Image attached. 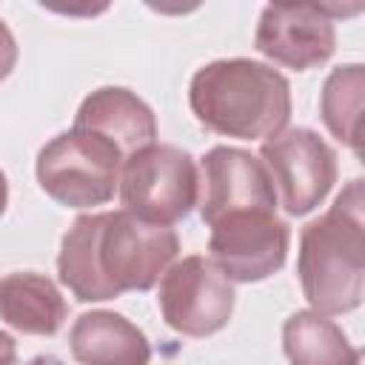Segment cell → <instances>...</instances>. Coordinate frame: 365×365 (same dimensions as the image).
<instances>
[{
	"label": "cell",
	"instance_id": "cell-1",
	"mask_svg": "<svg viewBox=\"0 0 365 365\" xmlns=\"http://www.w3.org/2000/svg\"><path fill=\"white\" fill-rule=\"evenodd\" d=\"M174 228L145 222L128 211L83 214L63 234L57 254L60 282L80 302L148 291L177 259Z\"/></svg>",
	"mask_w": 365,
	"mask_h": 365
},
{
	"label": "cell",
	"instance_id": "cell-2",
	"mask_svg": "<svg viewBox=\"0 0 365 365\" xmlns=\"http://www.w3.org/2000/svg\"><path fill=\"white\" fill-rule=\"evenodd\" d=\"M365 194L351 180L334 205L299 234L297 274L311 311L339 317L362 305L365 294Z\"/></svg>",
	"mask_w": 365,
	"mask_h": 365
},
{
	"label": "cell",
	"instance_id": "cell-3",
	"mask_svg": "<svg viewBox=\"0 0 365 365\" xmlns=\"http://www.w3.org/2000/svg\"><path fill=\"white\" fill-rule=\"evenodd\" d=\"M188 106L200 125L234 140H271L291 120L288 80L257 60L231 57L197 68Z\"/></svg>",
	"mask_w": 365,
	"mask_h": 365
},
{
	"label": "cell",
	"instance_id": "cell-4",
	"mask_svg": "<svg viewBox=\"0 0 365 365\" xmlns=\"http://www.w3.org/2000/svg\"><path fill=\"white\" fill-rule=\"evenodd\" d=\"M120 148L86 128H68L37 154L40 188L66 208H91L114 200L123 171Z\"/></svg>",
	"mask_w": 365,
	"mask_h": 365
},
{
	"label": "cell",
	"instance_id": "cell-5",
	"mask_svg": "<svg viewBox=\"0 0 365 365\" xmlns=\"http://www.w3.org/2000/svg\"><path fill=\"white\" fill-rule=\"evenodd\" d=\"M200 197L197 163L185 148L151 143L123 160L120 200L123 211L154 222L174 225L191 214Z\"/></svg>",
	"mask_w": 365,
	"mask_h": 365
},
{
	"label": "cell",
	"instance_id": "cell-6",
	"mask_svg": "<svg viewBox=\"0 0 365 365\" xmlns=\"http://www.w3.org/2000/svg\"><path fill=\"white\" fill-rule=\"evenodd\" d=\"M234 282L202 254L182 257L160 277L157 305L165 325L182 336H211L234 314Z\"/></svg>",
	"mask_w": 365,
	"mask_h": 365
},
{
	"label": "cell",
	"instance_id": "cell-7",
	"mask_svg": "<svg viewBox=\"0 0 365 365\" xmlns=\"http://www.w3.org/2000/svg\"><path fill=\"white\" fill-rule=\"evenodd\" d=\"M259 160L291 217L311 214L339 177L336 151L311 128H288L265 140Z\"/></svg>",
	"mask_w": 365,
	"mask_h": 365
},
{
	"label": "cell",
	"instance_id": "cell-8",
	"mask_svg": "<svg viewBox=\"0 0 365 365\" xmlns=\"http://www.w3.org/2000/svg\"><path fill=\"white\" fill-rule=\"evenodd\" d=\"M208 228V259L231 282H262L285 265L291 228L277 211H240Z\"/></svg>",
	"mask_w": 365,
	"mask_h": 365
},
{
	"label": "cell",
	"instance_id": "cell-9",
	"mask_svg": "<svg viewBox=\"0 0 365 365\" xmlns=\"http://www.w3.org/2000/svg\"><path fill=\"white\" fill-rule=\"evenodd\" d=\"M200 217L205 225L240 211H277V191L259 157L234 145H214L200 160Z\"/></svg>",
	"mask_w": 365,
	"mask_h": 365
},
{
	"label": "cell",
	"instance_id": "cell-10",
	"mask_svg": "<svg viewBox=\"0 0 365 365\" xmlns=\"http://www.w3.org/2000/svg\"><path fill=\"white\" fill-rule=\"evenodd\" d=\"M254 48L285 68H297V71L317 68L328 63L336 48L334 17L328 6L271 3L259 14L254 31Z\"/></svg>",
	"mask_w": 365,
	"mask_h": 365
},
{
	"label": "cell",
	"instance_id": "cell-11",
	"mask_svg": "<svg viewBox=\"0 0 365 365\" xmlns=\"http://www.w3.org/2000/svg\"><path fill=\"white\" fill-rule=\"evenodd\" d=\"M74 128L94 131L111 140L123 157L157 140V117L145 100L123 86H103L91 91L74 117Z\"/></svg>",
	"mask_w": 365,
	"mask_h": 365
},
{
	"label": "cell",
	"instance_id": "cell-12",
	"mask_svg": "<svg viewBox=\"0 0 365 365\" xmlns=\"http://www.w3.org/2000/svg\"><path fill=\"white\" fill-rule=\"evenodd\" d=\"M71 354L80 365H148L145 334L114 311H86L68 331Z\"/></svg>",
	"mask_w": 365,
	"mask_h": 365
},
{
	"label": "cell",
	"instance_id": "cell-13",
	"mask_svg": "<svg viewBox=\"0 0 365 365\" xmlns=\"http://www.w3.org/2000/svg\"><path fill=\"white\" fill-rule=\"evenodd\" d=\"M68 317L60 288L34 271H14L0 279V319L29 336H54Z\"/></svg>",
	"mask_w": 365,
	"mask_h": 365
},
{
	"label": "cell",
	"instance_id": "cell-14",
	"mask_svg": "<svg viewBox=\"0 0 365 365\" xmlns=\"http://www.w3.org/2000/svg\"><path fill=\"white\" fill-rule=\"evenodd\" d=\"M282 351L291 365H359L362 356L345 331L317 311H294L285 319Z\"/></svg>",
	"mask_w": 365,
	"mask_h": 365
},
{
	"label": "cell",
	"instance_id": "cell-15",
	"mask_svg": "<svg viewBox=\"0 0 365 365\" xmlns=\"http://www.w3.org/2000/svg\"><path fill=\"white\" fill-rule=\"evenodd\" d=\"M362 88L365 71L359 63L334 68L319 91V114L325 128L359 154V114H362Z\"/></svg>",
	"mask_w": 365,
	"mask_h": 365
},
{
	"label": "cell",
	"instance_id": "cell-16",
	"mask_svg": "<svg viewBox=\"0 0 365 365\" xmlns=\"http://www.w3.org/2000/svg\"><path fill=\"white\" fill-rule=\"evenodd\" d=\"M14 63H17V43H14L11 29L0 20V83L11 74Z\"/></svg>",
	"mask_w": 365,
	"mask_h": 365
},
{
	"label": "cell",
	"instance_id": "cell-17",
	"mask_svg": "<svg viewBox=\"0 0 365 365\" xmlns=\"http://www.w3.org/2000/svg\"><path fill=\"white\" fill-rule=\"evenodd\" d=\"M14 362H17V345L6 331H0V365H14Z\"/></svg>",
	"mask_w": 365,
	"mask_h": 365
},
{
	"label": "cell",
	"instance_id": "cell-18",
	"mask_svg": "<svg viewBox=\"0 0 365 365\" xmlns=\"http://www.w3.org/2000/svg\"><path fill=\"white\" fill-rule=\"evenodd\" d=\"M26 365H63L57 356H51V354H40V356H34V359H29Z\"/></svg>",
	"mask_w": 365,
	"mask_h": 365
},
{
	"label": "cell",
	"instance_id": "cell-19",
	"mask_svg": "<svg viewBox=\"0 0 365 365\" xmlns=\"http://www.w3.org/2000/svg\"><path fill=\"white\" fill-rule=\"evenodd\" d=\"M6 202H9V182H6V174L0 171V217L6 211Z\"/></svg>",
	"mask_w": 365,
	"mask_h": 365
}]
</instances>
